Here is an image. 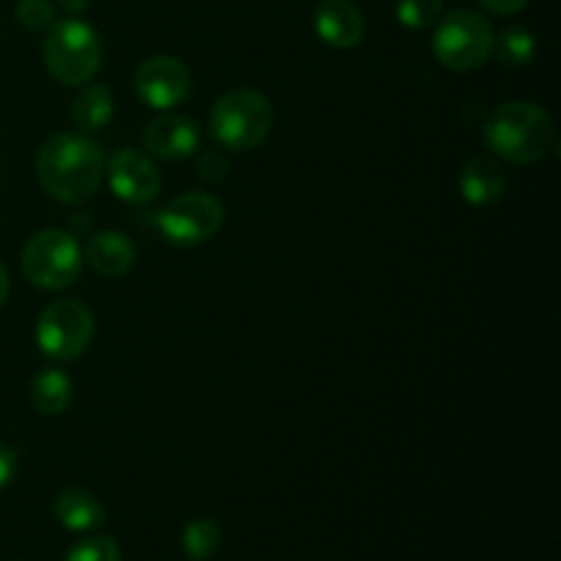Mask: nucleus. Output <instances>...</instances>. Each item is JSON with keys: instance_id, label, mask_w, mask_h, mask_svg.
I'll return each instance as SVG.
<instances>
[{"instance_id": "f257e3e1", "label": "nucleus", "mask_w": 561, "mask_h": 561, "mask_svg": "<svg viewBox=\"0 0 561 561\" xmlns=\"http://www.w3.org/2000/svg\"><path fill=\"white\" fill-rule=\"evenodd\" d=\"M36 175L60 203H85L104 175V153L88 135H55L38 148Z\"/></svg>"}, {"instance_id": "f03ea898", "label": "nucleus", "mask_w": 561, "mask_h": 561, "mask_svg": "<svg viewBox=\"0 0 561 561\" xmlns=\"http://www.w3.org/2000/svg\"><path fill=\"white\" fill-rule=\"evenodd\" d=\"M485 142L491 151L515 164L540 162L557 142L551 115L531 102H504L485 124Z\"/></svg>"}, {"instance_id": "7ed1b4c3", "label": "nucleus", "mask_w": 561, "mask_h": 561, "mask_svg": "<svg viewBox=\"0 0 561 561\" xmlns=\"http://www.w3.org/2000/svg\"><path fill=\"white\" fill-rule=\"evenodd\" d=\"M274 124V110L268 99L257 91H230L214 104L211 131L217 142L230 151H252L266 140Z\"/></svg>"}, {"instance_id": "20e7f679", "label": "nucleus", "mask_w": 561, "mask_h": 561, "mask_svg": "<svg viewBox=\"0 0 561 561\" xmlns=\"http://www.w3.org/2000/svg\"><path fill=\"white\" fill-rule=\"evenodd\" d=\"M49 75L64 85H82L102 66V42L88 22L64 20L49 27L44 42Z\"/></svg>"}, {"instance_id": "39448f33", "label": "nucleus", "mask_w": 561, "mask_h": 561, "mask_svg": "<svg viewBox=\"0 0 561 561\" xmlns=\"http://www.w3.org/2000/svg\"><path fill=\"white\" fill-rule=\"evenodd\" d=\"M22 272L44 290L69 288L82 272V252L66 230H38L22 250Z\"/></svg>"}, {"instance_id": "423d86ee", "label": "nucleus", "mask_w": 561, "mask_h": 561, "mask_svg": "<svg viewBox=\"0 0 561 561\" xmlns=\"http://www.w3.org/2000/svg\"><path fill=\"white\" fill-rule=\"evenodd\" d=\"M438 64L453 71H469L485 64L493 53V27L482 14L458 9L438 25L433 36Z\"/></svg>"}, {"instance_id": "0eeeda50", "label": "nucleus", "mask_w": 561, "mask_h": 561, "mask_svg": "<svg viewBox=\"0 0 561 561\" xmlns=\"http://www.w3.org/2000/svg\"><path fill=\"white\" fill-rule=\"evenodd\" d=\"M93 337V316L77 299L53 301L36 321V343L55 362H71L85 354Z\"/></svg>"}, {"instance_id": "6e6552de", "label": "nucleus", "mask_w": 561, "mask_h": 561, "mask_svg": "<svg viewBox=\"0 0 561 561\" xmlns=\"http://www.w3.org/2000/svg\"><path fill=\"white\" fill-rule=\"evenodd\" d=\"M222 225V206L217 197L203 192H186L173 197L159 211V230L168 241L181 247H197L214 239Z\"/></svg>"}, {"instance_id": "1a4fd4ad", "label": "nucleus", "mask_w": 561, "mask_h": 561, "mask_svg": "<svg viewBox=\"0 0 561 561\" xmlns=\"http://www.w3.org/2000/svg\"><path fill=\"white\" fill-rule=\"evenodd\" d=\"M135 88L148 107L170 110L190 96L192 77L179 58L157 55V58L142 60L135 75Z\"/></svg>"}, {"instance_id": "9d476101", "label": "nucleus", "mask_w": 561, "mask_h": 561, "mask_svg": "<svg viewBox=\"0 0 561 561\" xmlns=\"http://www.w3.org/2000/svg\"><path fill=\"white\" fill-rule=\"evenodd\" d=\"M107 179L115 197L131 203V206H142V203L153 201L159 195V186H162V175H159L157 164L142 157L140 151H131V148H124V151L110 159Z\"/></svg>"}, {"instance_id": "9b49d317", "label": "nucleus", "mask_w": 561, "mask_h": 561, "mask_svg": "<svg viewBox=\"0 0 561 561\" xmlns=\"http://www.w3.org/2000/svg\"><path fill=\"white\" fill-rule=\"evenodd\" d=\"M142 146L153 157L175 162V159H186L197 151L201 131H197L195 121L184 118V115H159L142 129Z\"/></svg>"}, {"instance_id": "f8f14e48", "label": "nucleus", "mask_w": 561, "mask_h": 561, "mask_svg": "<svg viewBox=\"0 0 561 561\" xmlns=\"http://www.w3.org/2000/svg\"><path fill=\"white\" fill-rule=\"evenodd\" d=\"M316 31L329 47H356L365 36V16L351 0H321L316 9Z\"/></svg>"}, {"instance_id": "ddd939ff", "label": "nucleus", "mask_w": 561, "mask_h": 561, "mask_svg": "<svg viewBox=\"0 0 561 561\" xmlns=\"http://www.w3.org/2000/svg\"><path fill=\"white\" fill-rule=\"evenodd\" d=\"M85 257L104 277H124L135 266V244L118 230H99L88 239Z\"/></svg>"}, {"instance_id": "4468645a", "label": "nucleus", "mask_w": 561, "mask_h": 561, "mask_svg": "<svg viewBox=\"0 0 561 561\" xmlns=\"http://www.w3.org/2000/svg\"><path fill=\"white\" fill-rule=\"evenodd\" d=\"M53 513L58 524L69 531H93L104 524V507L96 496L82 488H66L55 496Z\"/></svg>"}, {"instance_id": "2eb2a0df", "label": "nucleus", "mask_w": 561, "mask_h": 561, "mask_svg": "<svg viewBox=\"0 0 561 561\" xmlns=\"http://www.w3.org/2000/svg\"><path fill=\"white\" fill-rule=\"evenodd\" d=\"M504 173L496 162L485 157H474L460 170V192L471 206H491L504 195Z\"/></svg>"}, {"instance_id": "dca6fc26", "label": "nucleus", "mask_w": 561, "mask_h": 561, "mask_svg": "<svg viewBox=\"0 0 561 561\" xmlns=\"http://www.w3.org/2000/svg\"><path fill=\"white\" fill-rule=\"evenodd\" d=\"M113 118V93L104 85H88L80 91L71 107V124L77 126L80 135H91V131L104 129Z\"/></svg>"}, {"instance_id": "f3484780", "label": "nucleus", "mask_w": 561, "mask_h": 561, "mask_svg": "<svg viewBox=\"0 0 561 561\" xmlns=\"http://www.w3.org/2000/svg\"><path fill=\"white\" fill-rule=\"evenodd\" d=\"M31 403L38 414L55 416L60 411H66V405L71 403V381L66 373L55 370H42L31 383Z\"/></svg>"}, {"instance_id": "a211bd4d", "label": "nucleus", "mask_w": 561, "mask_h": 561, "mask_svg": "<svg viewBox=\"0 0 561 561\" xmlns=\"http://www.w3.org/2000/svg\"><path fill=\"white\" fill-rule=\"evenodd\" d=\"M493 49H496L499 64L518 69L535 58V36L524 27H507L499 36H493Z\"/></svg>"}, {"instance_id": "6ab92c4d", "label": "nucleus", "mask_w": 561, "mask_h": 561, "mask_svg": "<svg viewBox=\"0 0 561 561\" xmlns=\"http://www.w3.org/2000/svg\"><path fill=\"white\" fill-rule=\"evenodd\" d=\"M181 542H184V551L190 559H208L217 553L219 542H222V531H219V524L211 518H197L192 520L190 526L184 529V537H181Z\"/></svg>"}, {"instance_id": "aec40b11", "label": "nucleus", "mask_w": 561, "mask_h": 561, "mask_svg": "<svg viewBox=\"0 0 561 561\" xmlns=\"http://www.w3.org/2000/svg\"><path fill=\"white\" fill-rule=\"evenodd\" d=\"M442 16V0H400L398 20L411 31L431 27Z\"/></svg>"}, {"instance_id": "412c9836", "label": "nucleus", "mask_w": 561, "mask_h": 561, "mask_svg": "<svg viewBox=\"0 0 561 561\" xmlns=\"http://www.w3.org/2000/svg\"><path fill=\"white\" fill-rule=\"evenodd\" d=\"M66 561H121V551L113 537H88L71 548Z\"/></svg>"}, {"instance_id": "4be33fe9", "label": "nucleus", "mask_w": 561, "mask_h": 561, "mask_svg": "<svg viewBox=\"0 0 561 561\" xmlns=\"http://www.w3.org/2000/svg\"><path fill=\"white\" fill-rule=\"evenodd\" d=\"M16 20L27 27V31H47L55 25V14L49 0H20L16 5Z\"/></svg>"}, {"instance_id": "5701e85b", "label": "nucleus", "mask_w": 561, "mask_h": 561, "mask_svg": "<svg viewBox=\"0 0 561 561\" xmlns=\"http://www.w3.org/2000/svg\"><path fill=\"white\" fill-rule=\"evenodd\" d=\"M14 474H16L14 449L5 447V444H0V491H3L11 480H14Z\"/></svg>"}, {"instance_id": "b1692460", "label": "nucleus", "mask_w": 561, "mask_h": 561, "mask_svg": "<svg viewBox=\"0 0 561 561\" xmlns=\"http://www.w3.org/2000/svg\"><path fill=\"white\" fill-rule=\"evenodd\" d=\"M491 14H515V11L524 9L529 0H480Z\"/></svg>"}, {"instance_id": "393cba45", "label": "nucleus", "mask_w": 561, "mask_h": 561, "mask_svg": "<svg viewBox=\"0 0 561 561\" xmlns=\"http://www.w3.org/2000/svg\"><path fill=\"white\" fill-rule=\"evenodd\" d=\"M55 3H58L60 11H66V14L77 16V14H82V11H85L88 5H91V0H55Z\"/></svg>"}, {"instance_id": "a878e982", "label": "nucleus", "mask_w": 561, "mask_h": 561, "mask_svg": "<svg viewBox=\"0 0 561 561\" xmlns=\"http://www.w3.org/2000/svg\"><path fill=\"white\" fill-rule=\"evenodd\" d=\"M5 299H9V272H5V266L0 263V307H3Z\"/></svg>"}]
</instances>
